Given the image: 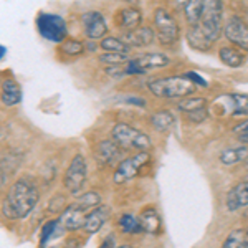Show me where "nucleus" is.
<instances>
[{
	"mask_svg": "<svg viewBox=\"0 0 248 248\" xmlns=\"http://www.w3.org/2000/svg\"><path fill=\"white\" fill-rule=\"evenodd\" d=\"M40 190L37 182L30 177H22L12 184L2 202V214L10 220L25 218L37 207Z\"/></svg>",
	"mask_w": 248,
	"mask_h": 248,
	"instance_id": "1",
	"label": "nucleus"
},
{
	"mask_svg": "<svg viewBox=\"0 0 248 248\" xmlns=\"http://www.w3.org/2000/svg\"><path fill=\"white\" fill-rule=\"evenodd\" d=\"M147 90L155 98L162 99H184L189 98L197 91V86L190 83L186 77H167V78H153L147 81Z\"/></svg>",
	"mask_w": 248,
	"mask_h": 248,
	"instance_id": "2",
	"label": "nucleus"
},
{
	"mask_svg": "<svg viewBox=\"0 0 248 248\" xmlns=\"http://www.w3.org/2000/svg\"><path fill=\"white\" fill-rule=\"evenodd\" d=\"M113 142L118 144L121 149H136L139 153H149L153 147V141L146 133L136 129L126 123H118L111 129Z\"/></svg>",
	"mask_w": 248,
	"mask_h": 248,
	"instance_id": "3",
	"label": "nucleus"
},
{
	"mask_svg": "<svg viewBox=\"0 0 248 248\" xmlns=\"http://www.w3.org/2000/svg\"><path fill=\"white\" fill-rule=\"evenodd\" d=\"M222 14H223V3L222 2H218V0L205 2L202 20L197 23V25H194V29H197L199 31H201L210 45H214V43L220 38V35H222V30H223Z\"/></svg>",
	"mask_w": 248,
	"mask_h": 248,
	"instance_id": "4",
	"label": "nucleus"
},
{
	"mask_svg": "<svg viewBox=\"0 0 248 248\" xmlns=\"http://www.w3.org/2000/svg\"><path fill=\"white\" fill-rule=\"evenodd\" d=\"M154 33L164 46L174 45L181 37V27L177 18L166 7H157L154 12Z\"/></svg>",
	"mask_w": 248,
	"mask_h": 248,
	"instance_id": "5",
	"label": "nucleus"
},
{
	"mask_svg": "<svg viewBox=\"0 0 248 248\" xmlns=\"http://www.w3.org/2000/svg\"><path fill=\"white\" fill-rule=\"evenodd\" d=\"M37 29L43 38L62 45L66 38V22L63 17L55 14H40L37 17Z\"/></svg>",
	"mask_w": 248,
	"mask_h": 248,
	"instance_id": "6",
	"label": "nucleus"
},
{
	"mask_svg": "<svg viewBox=\"0 0 248 248\" xmlns=\"http://www.w3.org/2000/svg\"><path fill=\"white\" fill-rule=\"evenodd\" d=\"M169 63V55L162 53V51H151V53H144L138 58H131V62L124 66V75H144L155 68L167 66Z\"/></svg>",
	"mask_w": 248,
	"mask_h": 248,
	"instance_id": "7",
	"label": "nucleus"
},
{
	"mask_svg": "<svg viewBox=\"0 0 248 248\" xmlns=\"http://www.w3.org/2000/svg\"><path fill=\"white\" fill-rule=\"evenodd\" d=\"M88 177V167L86 161L81 154H77L71 159L70 166L66 167L65 175H63V184H65L66 190H70L71 194H78L83 189Z\"/></svg>",
	"mask_w": 248,
	"mask_h": 248,
	"instance_id": "8",
	"label": "nucleus"
},
{
	"mask_svg": "<svg viewBox=\"0 0 248 248\" xmlns=\"http://www.w3.org/2000/svg\"><path fill=\"white\" fill-rule=\"evenodd\" d=\"M149 154L147 153H138L134 155H131V157L124 159L118 164V167H116V172L113 175V182L118 184V186H121V184H126L129 182L131 179H134L136 175H138L139 169L144 166V164L149 162Z\"/></svg>",
	"mask_w": 248,
	"mask_h": 248,
	"instance_id": "9",
	"label": "nucleus"
},
{
	"mask_svg": "<svg viewBox=\"0 0 248 248\" xmlns=\"http://www.w3.org/2000/svg\"><path fill=\"white\" fill-rule=\"evenodd\" d=\"M223 33L232 46L240 51H248V23L238 15H232L223 25Z\"/></svg>",
	"mask_w": 248,
	"mask_h": 248,
	"instance_id": "10",
	"label": "nucleus"
},
{
	"mask_svg": "<svg viewBox=\"0 0 248 248\" xmlns=\"http://www.w3.org/2000/svg\"><path fill=\"white\" fill-rule=\"evenodd\" d=\"M88 210L86 207H83L78 201H75L73 203L66 207L62 212V217H60V223L63 225V229L68 232H75L83 229L85 225V220L88 217Z\"/></svg>",
	"mask_w": 248,
	"mask_h": 248,
	"instance_id": "11",
	"label": "nucleus"
},
{
	"mask_svg": "<svg viewBox=\"0 0 248 248\" xmlns=\"http://www.w3.org/2000/svg\"><path fill=\"white\" fill-rule=\"evenodd\" d=\"M81 23H83V29H85L86 37L91 40H103L105 35L108 33L106 18L98 10L86 12L81 17Z\"/></svg>",
	"mask_w": 248,
	"mask_h": 248,
	"instance_id": "12",
	"label": "nucleus"
},
{
	"mask_svg": "<svg viewBox=\"0 0 248 248\" xmlns=\"http://www.w3.org/2000/svg\"><path fill=\"white\" fill-rule=\"evenodd\" d=\"M141 22H142V12L136 9V7H124V9H119L114 14V23L124 33L139 29Z\"/></svg>",
	"mask_w": 248,
	"mask_h": 248,
	"instance_id": "13",
	"label": "nucleus"
},
{
	"mask_svg": "<svg viewBox=\"0 0 248 248\" xmlns=\"http://www.w3.org/2000/svg\"><path fill=\"white\" fill-rule=\"evenodd\" d=\"M154 38L155 33L153 29H149V27H139V29H136L133 31H126L121 40L129 48L131 46L142 48V46H149L154 42Z\"/></svg>",
	"mask_w": 248,
	"mask_h": 248,
	"instance_id": "14",
	"label": "nucleus"
},
{
	"mask_svg": "<svg viewBox=\"0 0 248 248\" xmlns=\"http://www.w3.org/2000/svg\"><path fill=\"white\" fill-rule=\"evenodd\" d=\"M248 207V181L238 182L227 194V209L229 212H237Z\"/></svg>",
	"mask_w": 248,
	"mask_h": 248,
	"instance_id": "15",
	"label": "nucleus"
},
{
	"mask_svg": "<svg viewBox=\"0 0 248 248\" xmlns=\"http://www.w3.org/2000/svg\"><path fill=\"white\" fill-rule=\"evenodd\" d=\"M109 214H111V210L108 205L96 207V209H93L90 214H88L83 229H85L86 233H90V235L98 233V232L103 229V225L106 223V220L109 218Z\"/></svg>",
	"mask_w": 248,
	"mask_h": 248,
	"instance_id": "16",
	"label": "nucleus"
},
{
	"mask_svg": "<svg viewBox=\"0 0 248 248\" xmlns=\"http://www.w3.org/2000/svg\"><path fill=\"white\" fill-rule=\"evenodd\" d=\"M119 149L121 147L118 144H114L113 141H103L98 146V149H96V161L103 167L113 166L121 157V151Z\"/></svg>",
	"mask_w": 248,
	"mask_h": 248,
	"instance_id": "17",
	"label": "nucleus"
},
{
	"mask_svg": "<svg viewBox=\"0 0 248 248\" xmlns=\"http://www.w3.org/2000/svg\"><path fill=\"white\" fill-rule=\"evenodd\" d=\"M248 159V146L242 144V146H229L225 149L220 151L218 161L223 166H235V164L245 162Z\"/></svg>",
	"mask_w": 248,
	"mask_h": 248,
	"instance_id": "18",
	"label": "nucleus"
},
{
	"mask_svg": "<svg viewBox=\"0 0 248 248\" xmlns=\"http://www.w3.org/2000/svg\"><path fill=\"white\" fill-rule=\"evenodd\" d=\"M2 103L5 106H15L22 101V90H20L18 83L14 79H5L2 83Z\"/></svg>",
	"mask_w": 248,
	"mask_h": 248,
	"instance_id": "19",
	"label": "nucleus"
},
{
	"mask_svg": "<svg viewBox=\"0 0 248 248\" xmlns=\"http://www.w3.org/2000/svg\"><path fill=\"white\" fill-rule=\"evenodd\" d=\"M218 58L223 65H227L230 68H240L243 63H245V55H243V51H240L238 48H235L232 45L220 48Z\"/></svg>",
	"mask_w": 248,
	"mask_h": 248,
	"instance_id": "20",
	"label": "nucleus"
},
{
	"mask_svg": "<svg viewBox=\"0 0 248 248\" xmlns=\"http://www.w3.org/2000/svg\"><path fill=\"white\" fill-rule=\"evenodd\" d=\"M139 220H141V223H142L144 232H147V233L155 235L159 232V229H161V218H159L157 209L153 205L146 207V209L141 212Z\"/></svg>",
	"mask_w": 248,
	"mask_h": 248,
	"instance_id": "21",
	"label": "nucleus"
},
{
	"mask_svg": "<svg viewBox=\"0 0 248 248\" xmlns=\"http://www.w3.org/2000/svg\"><path fill=\"white\" fill-rule=\"evenodd\" d=\"M203 7H205V0H190V2L184 3V14H186V20L189 27L197 25L202 20Z\"/></svg>",
	"mask_w": 248,
	"mask_h": 248,
	"instance_id": "22",
	"label": "nucleus"
},
{
	"mask_svg": "<svg viewBox=\"0 0 248 248\" xmlns=\"http://www.w3.org/2000/svg\"><path fill=\"white\" fill-rule=\"evenodd\" d=\"M151 123H153L155 131H159V133H167V131H170L172 127H174L175 116L167 109L157 111V113H154L151 116Z\"/></svg>",
	"mask_w": 248,
	"mask_h": 248,
	"instance_id": "23",
	"label": "nucleus"
},
{
	"mask_svg": "<svg viewBox=\"0 0 248 248\" xmlns=\"http://www.w3.org/2000/svg\"><path fill=\"white\" fill-rule=\"evenodd\" d=\"M118 225L123 233H141V232H144L139 217L134 214H129V212H126V214H123L121 217H119Z\"/></svg>",
	"mask_w": 248,
	"mask_h": 248,
	"instance_id": "24",
	"label": "nucleus"
},
{
	"mask_svg": "<svg viewBox=\"0 0 248 248\" xmlns=\"http://www.w3.org/2000/svg\"><path fill=\"white\" fill-rule=\"evenodd\" d=\"M207 108V99L202 96H189V98H184L177 103V109L181 113L190 114V113H197Z\"/></svg>",
	"mask_w": 248,
	"mask_h": 248,
	"instance_id": "25",
	"label": "nucleus"
},
{
	"mask_svg": "<svg viewBox=\"0 0 248 248\" xmlns=\"http://www.w3.org/2000/svg\"><path fill=\"white\" fill-rule=\"evenodd\" d=\"M60 230H65L62 223H60V218L48 220L45 225L42 227V232H40V247L45 248L48 245V242L60 233Z\"/></svg>",
	"mask_w": 248,
	"mask_h": 248,
	"instance_id": "26",
	"label": "nucleus"
},
{
	"mask_svg": "<svg viewBox=\"0 0 248 248\" xmlns=\"http://www.w3.org/2000/svg\"><path fill=\"white\" fill-rule=\"evenodd\" d=\"M222 248H248V233L245 229H235L227 235Z\"/></svg>",
	"mask_w": 248,
	"mask_h": 248,
	"instance_id": "27",
	"label": "nucleus"
},
{
	"mask_svg": "<svg viewBox=\"0 0 248 248\" xmlns=\"http://www.w3.org/2000/svg\"><path fill=\"white\" fill-rule=\"evenodd\" d=\"M99 46L106 51V53H129L131 48L123 42L121 38L116 37H105L99 42Z\"/></svg>",
	"mask_w": 248,
	"mask_h": 248,
	"instance_id": "28",
	"label": "nucleus"
},
{
	"mask_svg": "<svg viewBox=\"0 0 248 248\" xmlns=\"http://www.w3.org/2000/svg\"><path fill=\"white\" fill-rule=\"evenodd\" d=\"M232 99V116L238 118V116H248V94L242 93H230L227 94Z\"/></svg>",
	"mask_w": 248,
	"mask_h": 248,
	"instance_id": "29",
	"label": "nucleus"
},
{
	"mask_svg": "<svg viewBox=\"0 0 248 248\" xmlns=\"http://www.w3.org/2000/svg\"><path fill=\"white\" fill-rule=\"evenodd\" d=\"M60 51L63 55H68V57H79V55L85 53V45L79 40H65L60 45Z\"/></svg>",
	"mask_w": 248,
	"mask_h": 248,
	"instance_id": "30",
	"label": "nucleus"
},
{
	"mask_svg": "<svg viewBox=\"0 0 248 248\" xmlns=\"http://www.w3.org/2000/svg\"><path fill=\"white\" fill-rule=\"evenodd\" d=\"M77 201L81 203L83 207H86L88 210H93L96 209V207H99L101 205V195L98 194V192H94V190H90V192H85L83 195H79V197L77 199Z\"/></svg>",
	"mask_w": 248,
	"mask_h": 248,
	"instance_id": "31",
	"label": "nucleus"
},
{
	"mask_svg": "<svg viewBox=\"0 0 248 248\" xmlns=\"http://www.w3.org/2000/svg\"><path fill=\"white\" fill-rule=\"evenodd\" d=\"M99 62L109 63V65H121V63H129V53H103L99 55Z\"/></svg>",
	"mask_w": 248,
	"mask_h": 248,
	"instance_id": "32",
	"label": "nucleus"
},
{
	"mask_svg": "<svg viewBox=\"0 0 248 248\" xmlns=\"http://www.w3.org/2000/svg\"><path fill=\"white\" fill-rule=\"evenodd\" d=\"M184 77L189 79L190 83H194V85L197 86V88H199V86H201V88H205L207 85H209V83H207L205 79H203L199 73H195V71H187V73L184 75Z\"/></svg>",
	"mask_w": 248,
	"mask_h": 248,
	"instance_id": "33",
	"label": "nucleus"
},
{
	"mask_svg": "<svg viewBox=\"0 0 248 248\" xmlns=\"http://www.w3.org/2000/svg\"><path fill=\"white\" fill-rule=\"evenodd\" d=\"M207 118H209V113H207V109H202V111H197V113L187 114V119L192 121V123H202V121H205Z\"/></svg>",
	"mask_w": 248,
	"mask_h": 248,
	"instance_id": "34",
	"label": "nucleus"
},
{
	"mask_svg": "<svg viewBox=\"0 0 248 248\" xmlns=\"http://www.w3.org/2000/svg\"><path fill=\"white\" fill-rule=\"evenodd\" d=\"M124 103H127V105H134L138 108L146 106V99L141 98V96H129V98H124Z\"/></svg>",
	"mask_w": 248,
	"mask_h": 248,
	"instance_id": "35",
	"label": "nucleus"
},
{
	"mask_svg": "<svg viewBox=\"0 0 248 248\" xmlns=\"http://www.w3.org/2000/svg\"><path fill=\"white\" fill-rule=\"evenodd\" d=\"M233 133L235 134H245V133H248V119L247 121H243V123H240L238 126H235L233 127Z\"/></svg>",
	"mask_w": 248,
	"mask_h": 248,
	"instance_id": "36",
	"label": "nucleus"
},
{
	"mask_svg": "<svg viewBox=\"0 0 248 248\" xmlns=\"http://www.w3.org/2000/svg\"><path fill=\"white\" fill-rule=\"evenodd\" d=\"M238 141L242 142V144H245V146H248V133L240 134V136H238Z\"/></svg>",
	"mask_w": 248,
	"mask_h": 248,
	"instance_id": "37",
	"label": "nucleus"
},
{
	"mask_svg": "<svg viewBox=\"0 0 248 248\" xmlns=\"http://www.w3.org/2000/svg\"><path fill=\"white\" fill-rule=\"evenodd\" d=\"M7 53V48L5 46H2V45H0V60H2L3 58V55H5Z\"/></svg>",
	"mask_w": 248,
	"mask_h": 248,
	"instance_id": "38",
	"label": "nucleus"
},
{
	"mask_svg": "<svg viewBox=\"0 0 248 248\" xmlns=\"http://www.w3.org/2000/svg\"><path fill=\"white\" fill-rule=\"evenodd\" d=\"M3 182H5V177H3L2 170H0V187H2V186H3Z\"/></svg>",
	"mask_w": 248,
	"mask_h": 248,
	"instance_id": "39",
	"label": "nucleus"
},
{
	"mask_svg": "<svg viewBox=\"0 0 248 248\" xmlns=\"http://www.w3.org/2000/svg\"><path fill=\"white\" fill-rule=\"evenodd\" d=\"M116 248H133V247H129V245H119V247H116Z\"/></svg>",
	"mask_w": 248,
	"mask_h": 248,
	"instance_id": "40",
	"label": "nucleus"
},
{
	"mask_svg": "<svg viewBox=\"0 0 248 248\" xmlns=\"http://www.w3.org/2000/svg\"><path fill=\"white\" fill-rule=\"evenodd\" d=\"M245 166L248 167V159H247V161H245Z\"/></svg>",
	"mask_w": 248,
	"mask_h": 248,
	"instance_id": "41",
	"label": "nucleus"
},
{
	"mask_svg": "<svg viewBox=\"0 0 248 248\" xmlns=\"http://www.w3.org/2000/svg\"><path fill=\"white\" fill-rule=\"evenodd\" d=\"M245 230H247V233H248V227H247V229H245Z\"/></svg>",
	"mask_w": 248,
	"mask_h": 248,
	"instance_id": "42",
	"label": "nucleus"
}]
</instances>
